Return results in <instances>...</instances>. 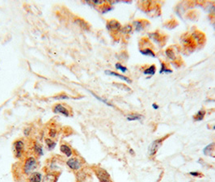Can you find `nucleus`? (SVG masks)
<instances>
[{"label": "nucleus", "mask_w": 215, "mask_h": 182, "mask_svg": "<svg viewBox=\"0 0 215 182\" xmlns=\"http://www.w3.org/2000/svg\"><path fill=\"white\" fill-rule=\"evenodd\" d=\"M166 54L172 60H175L176 59V54H175V53H174V51H173L172 49H167V50H166Z\"/></svg>", "instance_id": "19"}, {"label": "nucleus", "mask_w": 215, "mask_h": 182, "mask_svg": "<svg viewBox=\"0 0 215 182\" xmlns=\"http://www.w3.org/2000/svg\"><path fill=\"white\" fill-rule=\"evenodd\" d=\"M30 131H29V129H26V130H24V134L26 135V136H28V133H29Z\"/></svg>", "instance_id": "33"}, {"label": "nucleus", "mask_w": 215, "mask_h": 182, "mask_svg": "<svg viewBox=\"0 0 215 182\" xmlns=\"http://www.w3.org/2000/svg\"><path fill=\"white\" fill-rule=\"evenodd\" d=\"M67 167L73 171H78L83 166L82 160L79 157H70L67 161Z\"/></svg>", "instance_id": "3"}, {"label": "nucleus", "mask_w": 215, "mask_h": 182, "mask_svg": "<svg viewBox=\"0 0 215 182\" xmlns=\"http://www.w3.org/2000/svg\"><path fill=\"white\" fill-rule=\"evenodd\" d=\"M141 54L143 55H146V56H151L152 58H155V54L154 52L152 51L151 49H145L144 50H140Z\"/></svg>", "instance_id": "17"}, {"label": "nucleus", "mask_w": 215, "mask_h": 182, "mask_svg": "<svg viewBox=\"0 0 215 182\" xmlns=\"http://www.w3.org/2000/svg\"><path fill=\"white\" fill-rule=\"evenodd\" d=\"M91 94L93 95V96H94L96 97V98L97 100H100V101H101V102H103V103H104V104H107V105H108V106L113 107V105H112V104H111L109 103V102H108V101H107L106 100H104V99H103V98H101V97L98 96H96V95L95 94V93H93V92H91Z\"/></svg>", "instance_id": "22"}, {"label": "nucleus", "mask_w": 215, "mask_h": 182, "mask_svg": "<svg viewBox=\"0 0 215 182\" xmlns=\"http://www.w3.org/2000/svg\"><path fill=\"white\" fill-rule=\"evenodd\" d=\"M38 167V163L36 161V159L34 156H28L24 161L23 164V172L25 175L29 176L31 173L36 172L35 170Z\"/></svg>", "instance_id": "1"}, {"label": "nucleus", "mask_w": 215, "mask_h": 182, "mask_svg": "<svg viewBox=\"0 0 215 182\" xmlns=\"http://www.w3.org/2000/svg\"><path fill=\"white\" fill-rule=\"evenodd\" d=\"M91 3H94L96 5H101V4H104V1H97V0H94V1H91Z\"/></svg>", "instance_id": "30"}, {"label": "nucleus", "mask_w": 215, "mask_h": 182, "mask_svg": "<svg viewBox=\"0 0 215 182\" xmlns=\"http://www.w3.org/2000/svg\"><path fill=\"white\" fill-rule=\"evenodd\" d=\"M131 30H132L131 26H126V27L123 28V29H122L123 33H130L131 32Z\"/></svg>", "instance_id": "27"}, {"label": "nucleus", "mask_w": 215, "mask_h": 182, "mask_svg": "<svg viewBox=\"0 0 215 182\" xmlns=\"http://www.w3.org/2000/svg\"><path fill=\"white\" fill-rule=\"evenodd\" d=\"M143 118V116L141 114H131L127 116L128 121H139Z\"/></svg>", "instance_id": "16"}, {"label": "nucleus", "mask_w": 215, "mask_h": 182, "mask_svg": "<svg viewBox=\"0 0 215 182\" xmlns=\"http://www.w3.org/2000/svg\"><path fill=\"white\" fill-rule=\"evenodd\" d=\"M42 175L38 172H33L28 177V182H42Z\"/></svg>", "instance_id": "9"}, {"label": "nucleus", "mask_w": 215, "mask_h": 182, "mask_svg": "<svg viewBox=\"0 0 215 182\" xmlns=\"http://www.w3.org/2000/svg\"><path fill=\"white\" fill-rule=\"evenodd\" d=\"M115 67H116V68L117 69V70H121V71H122V72L125 73V72H127V71H128L127 68L125 67V66H122L121 63H117V64H116Z\"/></svg>", "instance_id": "23"}, {"label": "nucleus", "mask_w": 215, "mask_h": 182, "mask_svg": "<svg viewBox=\"0 0 215 182\" xmlns=\"http://www.w3.org/2000/svg\"><path fill=\"white\" fill-rule=\"evenodd\" d=\"M190 175H192V176H201V174H200L199 173H197V172H191L190 173Z\"/></svg>", "instance_id": "31"}, {"label": "nucleus", "mask_w": 215, "mask_h": 182, "mask_svg": "<svg viewBox=\"0 0 215 182\" xmlns=\"http://www.w3.org/2000/svg\"><path fill=\"white\" fill-rule=\"evenodd\" d=\"M209 12H210L212 15H215V7L214 6H211V7H210V10H209Z\"/></svg>", "instance_id": "32"}, {"label": "nucleus", "mask_w": 215, "mask_h": 182, "mask_svg": "<svg viewBox=\"0 0 215 182\" xmlns=\"http://www.w3.org/2000/svg\"><path fill=\"white\" fill-rule=\"evenodd\" d=\"M56 99H69V97L67 96V95L62 94L59 95V96H58L56 97Z\"/></svg>", "instance_id": "29"}, {"label": "nucleus", "mask_w": 215, "mask_h": 182, "mask_svg": "<svg viewBox=\"0 0 215 182\" xmlns=\"http://www.w3.org/2000/svg\"><path fill=\"white\" fill-rule=\"evenodd\" d=\"M152 107H153V109H159V106H158L156 104H152Z\"/></svg>", "instance_id": "34"}, {"label": "nucleus", "mask_w": 215, "mask_h": 182, "mask_svg": "<svg viewBox=\"0 0 215 182\" xmlns=\"http://www.w3.org/2000/svg\"><path fill=\"white\" fill-rule=\"evenodd\" d=\"M172 73V70H169V69H167L166 67H165V66H164V64L162 65V67H161V70H160V73L162 74V73Z\"/></svg>", "instance_id": "26"}, {"label": "nucleus", "mask_w": 215, "mask_h": 182, "mask_svg": "<svg viewBox=\"0 0 215 182\" xmlns=\"http://www.w3.org/2000/svg\"><path fill=\"white\" fill-rule=\"evenodd\" d=\"M130 153L132 154L133 155H135V153H134V152L133 151V149H130Z\"/></svg>", "instance_id": "35"}, {"label": "nucleus", "mask_w": 215, "mask_h": 182, "mask_svg": "<svg viewBox=\"0 0 215 182\" xmlns=\"http://www.w3.org/2000/svg\"><path fill=\"white\" fill-rule=\"evenodd\" d=\"M94 171L100 182H110V175L106 170L101 167H96Z\"/></svg>", "instance_id": "4"}, {"label": "nucleus", "mask_w": 215, "mask_h": 182, "mask_svg": "<svg viewBox=\"0 0 215 182\" xmlns=\"http://www.w3.org/2000/svg\"><path fill=\"white\" fill-rule=\"evenodd\" d=\"M164 138H159V139L155 140L151 143V145L150 146V147H149V155H150V156H155L159 148L162 145V143L164 142Z\"/></svg>", "instance_id": "5"}, {"label": "nucleus", "mask_w": 215, "mask_h": 182, "mask_svg": "<svg viewBox=\"0 0 215 182\" xmlns=\"http://www.w3.org/2000/svg\"><path fill=\"white\" fill-rule=\"evenodd\" d=\"M49 137L50 138H56L57 136V130L54 129V128H51V129H49Z\"/></svg>", "instance_id": "20"}, {"label": "nucleus", "mask_w": 215, "mask_h": 182, "mask_svg": "<svg viewBox=\"0 0 215 182\" xmlns=\"http://www.w3.org/2000/svg\"><path fill=\"white\" fill-rule=\"evenodd\" d=\"M59 174L56 172H49L46 173L42 179V182H57Z\"/></svg>", "instance_id": "7"}, {"label": "nucleus", "mask_w": 215, "mask_h": 182, "mask_svg": "<svg viewBox=\"0 0 215 182\" xmlns=\"http://www.w3.org/2000/svg\"><path fill=\"white\" fill-rule=\"evenodd\" d=\"M33 151L34 154L36 156H42L44 155V150H43L42 146L39 143H34L33 146Z\"/></svg>", "instance_id": "11"}, {"label": "nucleus", "mask_w": 215, "mask_h": 182, "mask_svg": "<svg viewBox=\"0 0 215 182\" xmlns=\"http://www.w3.org/2000/svg\"><path fill=\"white\" fill-rule=\"evenodd\" d=\"M105 74L106 75H112V76H116V77H118L119 79H122L124 80L125 82L129 83H132V80L130 79H129L128 77L125 75H120L118 73H116L114 71H111V70H105Z\"/></svg>", "instance_id": "12"}, {"label": "nucleus", "mask_w": 215, "mask_h": 182, "mask_svg": "<svg viewBox=\"0 0 215 182\" xmlns=\"http://www.w3.org/2000/svg\"><path fill=\"white\" fill-rule=\"evenodd\" d=\"M205 115H206V111L204 109H201L200 111H198L196 115L194 116V121H202L205 117Z\"/></svg>", "instance_id": "15"}, {"label": "nucleus", "mask_w": 215, "mask_h": 182, "mask_svg": "<svg viewBox=\"0 0 215 182\" xmlns=\"http://www.w3.org/2000/svg\"><path fill=\"white\" fill-rule=\"evenodd\" d=\"M112 9V8L110 6L104 7H103V9H102V13H103V14H104V13H106V12H109V11H111Z\"/></svg>", "instance_id": "28"}, {"label": "nucleus", "mask_w": 215, "mask_h": 182, "mask_svg": "<svg viewBox=\"0 0 215 182\" xmlns=\"http://www.w3.org/2000/svg\"><path fill=\"white\" fill-rule=\"evenodd\" d=\"M143 73H144L145 75H151V76L153 75H155V65H152V66H151L150 67H148L147 69H146Z\"/></svg>", "instance_id": "18"}, {"label": "nucleus", "mask_w": 215, "mask_h": 182, "mask_svg": "<svg viewBox=\"0 0 215 182\" xmlns=\"http://www.w3.org/2000/svg\"><path fill=\"white\" fill-rule=\"evenodd\" d=\"M215 147V143H212L209 144L208 146H206V147L203 149V153L205 155H208V156H211V157H214L213 156L212 152H214V149Z\"/></svg>", "instance_id": "13"}, {"label": "nucleus", "mask_w": 215, "mask_h": 182, "mask_svg": "<svg viewBox=\"0 0 215 182\" xmlns=\"http://www.w3.org/2000/svg\"><path fill=\"white\" fill-rule=\"evenodd\" d=\"M60 151L63 155H65L68 158H70L73 155L72 148L67 144H62L60 146Z\"/></svg>", "instance_id": "10"}, {"label": "nucleus", "mask_w": 215, "mask_h": 182, "mask_svg": "<svg viewBox=\"0 0 215 182\" xmlns=\"http://www.w3.org/2000/svg\"><path fill=\"white\" fill-rule=\"evenodd\" d=\"M53 112L54 113H58L68 117L70 116V111L64 106L62 104H57L53 107Z\"/></svg>", "instance_id": "6"}, {"label": "nucleus", "mask_w": 215, "mask_h": 182, "mask_svg": "<svg viewBox=\"0 0 215 182\" xmlns=\"http://www.w3.org/2000/svg\"><path fill=\"white\" fill-rule=\"evenodd\" d=\"M45 142H46V145L47 146V148L49 151H53L56 147L57 143H56L55 141H54L52 138H46V139H45Z\"/></svg>", "instance_id": "14"}, {"label": "nucleus", "mask_w": 215, "mask_h": 182, "mask_svg": "<svg viewBox=\"0 0 215 182\" xmlns=\"http://www.w3.org/2000/svg\"><path fill=\"white\" fill-rule=\"evenodd\" d=\"M24 148H25V145H24L23 140H16L13 143V152H14L15 158L21 159L23 157L24 151H25Z\"/></svg>", "instance_id": "2"}, {"label": "nucleus", "mask_w": 215, "mask_h": 182, "mask_svg": "<svg viewBox=\"0 0 215 182\" xmlns=\"http://www.w3.org/2000/svg\"><path fill=\"white\" fill-rule=\"evenodd\" d=\"M115 86H117V88H121L122 90H125V91H130L131 89L130 88H128L126 86H125L124 84H121V83H114Z\"/></svg>", "instance_id": "24"}, {"label": "nucleus", "mask_w": 215, "mask_h": 182, "mask_svg": "<svg viewBox=\"0 0 215 182\" xmlns=\"http://www.w3.org/2000/svg\"><path fill=\"white\" fill-rule=\"evenodd\" d=\"M77 20V22L79 23V24L80 25V27H82L83 28H88V24L86 23V22L84 21V20Z\"/></svg>", "instance_id": "25"}, {"label": "nucleus", "mask_w": 215, "mask_h": 182, "mask_svg": "<svg viewBox=\"0 0 215 182\" xmlns=\"http://www.w3.org/2000/svg\"><path fill=\"white\" fill-rule=\"evenodd\" d=\"M214 130H215V126H214Z\"/></svg>", "instance_id": "36"}, {"label": "nucleus", "mask_w": 215, "mask_h": 182, "mask_svg": "<svg viewBox=\"0 0 215 182\" xmlns=\"http://www.w3.org/2000/svg\"><path fill=\"white\" fill-rule=\"evenodd\" d=\"M133 24L135 25V28H136V31H138V32H139L143 28V24L141 21L136 20V21L133 22Z\"/></svg>", "instance_id": "21"}, {"label": "nucleus", "mask_w": 215, "mask_h": 182, "mask_svg": "<svg viewBox=\"0 0 215 182\" xmlns=\"http://www.w3.org/2000/svg\"><path fill=\"white\" fill-rule=\"evenodd\" d=\"M107 28L110 31H118L121 28V25L116 20H111L107 23Z\"/></svg>", "instance_id": "8"}]
</instances>
